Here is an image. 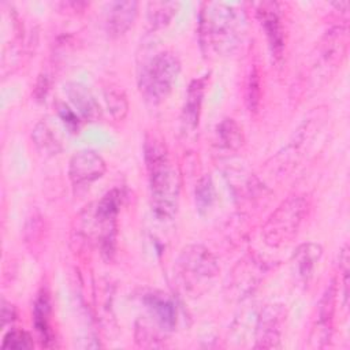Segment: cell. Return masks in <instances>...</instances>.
I'll return each instance as SVG.
<instances>
[{
  "instance_id": "603a6c76",
  "label": "cell",
  "mask_w": 350,
  "mask_h": 350,
  "mask_svg": "<svg viewBox=\"0 0 350 350\" xmlns=\"http://www.w3.org/2000/svg\"><path fill=\"white\" fill-rule=\"evenodd\" d=\"M260 82H258V74L256 70L250 74V83H249V101L250 108H256L258 103V93H260Z\"/></svg>"
},
{
  "instance_id": "8992f818",
  "label": "cell",
  "mask_w": 350,
  "mask_h": 350,
  "mask_svg": "<svg viewBox=\"0 0 350 350\" xmlns=\"http://www.w3.org/2000/svg\"><path fill=\"white\" fill-rule=\"evenodd\" d=\"M107 171L105 160L92 149H83L72 154L68 164V176L72 185H86L100 179Z\"/></svg>"
},
{
  "instance_id": "30bf717a",
  "label": "cell",
  "mask_w": 350,
  "mask_h": 350,
  "mask_svg": "<svg viewBox=\"0 0 350 350\" xmlns=\"http://www.w3.org/2000/svg\"><path fill=\"white\" fill-rule=\"evenodd\" d=\"M206 82H208V75H202V77L194 78L187 88L186 100L182 111V123L185 129H187L189 131L196 130V127L198 126Z\"/></svg>"
},
{
  "instance_id": "3957f363",
  "label": "cell",
  "mask_w": 350,
  "mask_h": 350,
  "mask_svg": "<svg viewBox=\"0 0 350 350\" xmlns=\"http://www.w3.org/2000/svg\"><path fill=\"white\" fill-rule=\"evenodd\" d=\"M180 72V60L171 51L156 52L148 57L138 72V86L144 97L159 104L171 93Z\"/></svg>"
},
{
  "instance_id": "d6986e66",
  "label": "cell",
  "mask_w": 350,
  "mask_h": 350,
  "mask_svg": "<svg viewBox=\"0 0 350 350\" xmlns=\"http://www.w3.org/2000/svg\"><path fill=\"white\" fill-rule=\"evenodd\" d=\"M148 19L153 27H161L167 25L175 15L176 3L153 1L148 4Z\"/></svg>"
},
{
  "instance_id": "7c38bea8",
  "label": "cell",
  "mask_w": 350,
  "mask_h": 350,
  "mask_svg": "<svg viewBox=\"0 0 350 350\" xmlns=\"http://www.w3.org/2000/svg\"><path fill=\"white\" fill-rule=\"evenodd\" d=\"M31 139L37 149L45 154H56L63 148L59 127L56 123L51 122L49 118H45L36 124L31 133Z\"/></svg>"
},
{
  "instance_id": "9a60e30c",
  "label": "cell",
  "mask_w": 350,
  "mask_h": 350,
  "mask_svg": "<svg viewBox=\"0 0 350 350\" xmlns=\"http://www.w3.org/2000/svg\"><path fill=\"white\" fill-rule=\"evenodd\" d=\"M146 308L149 309L150 314L156 319V321L164 329H172L176 324V308L175 304L164 297L163 294H148L144 298Z\"/></svg>"
},
{
  "instance_id": "277c9868",
  "label": "cell",
  "mask_w": 350,
  "mask_h": 350,
  "mask_svg": "<svg viewBox=\"0 0 350 350\" xmlns=\"http://www.w3.org/2000/svg\"><path fill=\"white\" fill-rule=\"evenodd\" d=\"M308 212V201L302 196H290L268 217L262 227L267 245L280 247L294 239Z\"/></svg>"
},
{
  "instance_id": "e0dca14e",
  "label": "cell",
  "mask_w": 350,
  "mask_h": 350,
  "mask_svg": "<svg viewBox=\"0 0 350 350\" xmlns=\"http://www.w3.org/2000/svg\"><path fill=\"white\" fill-rule=\"evenodd\" d=\"M104 97L111 115L118 120L123 119L129 111V103L124 92L118 86L109 85L104 89Z\"/></svg>"
},
{
  "instance_id": "5bb4252c",
  "label": "cell",
  "mask_w": 350,
  "mask_h": 350,
  "mask_svg": "<svg viewBox=\"0 0 350 350\" xmlns=\"http://www.w3.org/2000/svg\"><path fill=\"white\" fill-rule=\"evenodd\" d=\"M321 254H323V247L319 243H313V242L302 243L295 249L291 260L299 279L308 280L312 276Z\"/></svg>"
},
{
  "instance_id": "4fadbf2b",
  "label": "cell",
  "mask_w": 350,
  "mask_h": 350,
  "mask_svg": "<svg viewBox=\"0 0 350 350\" xmlns=\"http://www.w3.org/2000/svg\"><path fill=\"white\" fill-rule=\"evenodd\" d=\"M66 93L74 108L78 109L79 115H82L85 119L93 120L98 116V103L86 86L78 82H68L66 85Z\"/></svg>"
},
{
  "instance_id": "5b68a950",
  "label": "cell",
  "mask_w": 350,
  "mask_h": 350,
  "mask_svg": "<svg viewBox=\"0 0 350 350\" xmlns=\"http://www.w3.org/2000/svg\"><path fill=\"white\" fill-rule=\"evenodd\" d=\"M178 268L185 286H201L213 279L219 272L216 257L202 245L185 247L178 258Z\"/></svg>"
},
{
  "instance_id": "9c48e42d",
  "label": "cell",
  "mask_w": 350,
  "mask_h": 350,
  "mask_svg": "<svg viewBox=\"0 0 350 350\" xmlns=\"http://www.w3.org/2000/svg\"><path fill=\"white\" fill-rule=\"evenodd\" d=\"M276 7L278 4L275 3H261L260 8L257 10V16L261 26L265 30L272 53L276 57H279L283 52L284 38H283V26L280 21V14Z\"/></svg>"
},
{
  "instance_id": "8fae6325",
  "label": "cell",
  "mask_w": 350,
  "mask_h": 350,
  "mask_svg": "<svg viewBox=\"0 0 350 350\" xmlns=\"http://www.w3.org/2000/svg\"><path fill=\"white\" fill-rule=\"evenodd\" d=\"M138 3L134 0L113 1L107 12V30L112 36H120L129 30L137 16Z\"/></svg>"
},
{
  "instance_id": "ffe728a7",
  "label": "cell",
  "mask_w": 350,
  "mask_h": 350,
  "mask_svg": "<svg viewBox=\"0 0 350 350\" xmlns=\"http://www.w3.org/2000/svg\"><path fill=\"white\" fill-rule=\"evenodd\" d=\"M49 301L45 294H41L34 304V325L42 340H51V329H49Z\"/></svg>"
},
{
  "instance_id": "6da1fadb",
  "label": "cell",
  "mask_w": 350,
  "mask_h": 350,
  "mask_svg": "<svg viewBox=\"0 0 350 350\" xmlns=\"http://www.w3.org/2000/svg\"><path fill=\"white\" fill-rule=\"evenodd\" d=\"M145 163L148 170L152 209L160 220H171L178 211L179 176L163 141L156 135L145 142Z\"/></svg>"
},
{
  "instance_id": "44dd1931",
  "label": "cell",
  "mask_w": 350,
  "mask_h": 350,
  "mask_svg": "<svg viewBox=\"0 0 350 350\" xmlns=\"http://www.w3.org/2000/svg\"><path fill=\"white\" fill-rule=\"evenodd\" d=\"M33 346L31 336L26 331L18 328H11L1 342L3 349H31Z\"/></svg>"
},
{
  "instance_id": "7a4b0ae2",
  "label": "cell",
  "mask_w": 350,
  "mask_h": 350,
  "mask_svg": "<svg viewBox=\"0 0 350 350\" xmlns=\"http://www.w3.org/2000/svg\"><path fill=\"white\" fill-rule=\"evenodd\" d=\"M243 25L245 16L237 4L205 3L198 23L201 48L205 53L227 55L238 45Z\"/></svg>"
},
{
  "instance_id": "ac0fdd59",
  "label": "cell",
  "mask_w": 350,
  "mask_h": 350,
  "mask_svg": "<svg viewBox=\"0 0 350 350\" xmlns=\"http://www.w3.org/2000/svg\"><path fill=\"white\" fill-rule=\"evenodd\" d=\"M196 206L200 213H206L215 202V186L209 175H204L194 190Z\"/></svg>"
},
{
  "instance_id": "ba28073f",
  "label": "cell",
  "mask_w": 350,
  "mask_h": 350,
  "mask_svg": "<svg viewBox=\"0 0 350 350\" xmlns=\"http://www.w3.org/2000/svg\"><path fill=\"white\" fill-rule=\"evenodd\" d=\"M335 299H336V284L335 280L327 286L319 306H317V320L310 334V340L313 346L323 347L331 338L332 320L335 313Z\"/></svg>"
},
{
  "instance_id": "2e32d148",
  "label": "cell",
  "mask_w": 350,
  "mask_h": 350,
  "mask_svg": "<svg viewBox=\"0 0 350 350\" xmlns=\"http://www.w3.org/2000/svg\"><path fill=\"white\" fill-rule=\"evenodd\" d=\"M217 138L221 146L227 149H239L243 142V134L242 129L238 126V123L234 119H223L217 124Z\"/></svg>"
},
{
  "instance_id": "52a82bcc",
  "label": "cell",
  "mask_w": 350,
  "mask_h": 350,
  "mask_svg": "<svg viewBox=\"0 0 350 350\" xmlns=\"http://www.w3.org/2000/svg\"><path fill=\"white\" fill-rule=\"evenodd\" d=\"M284 323V309L280 305L265 306L257 320L256 347L275 349L280 343Z\"/></svg>"
},
{
  "instance_id": "7402d4cb",
  "label": "cell",
  "mask_w": 350,
  "mask_h": 350,
  "mask_svg": "<svg viewBox=\"0 0 350 350\" xmlns=\"http://www.w3.org/2000/svg\"><path fill=\"white\" fill-rule=\"evenodd\" d=\"M59 116L64 122L66 127H68L70 130H78V126H79L78 116L66 104H59Z\"/></svg>"
},
{
  "instance_id": "cb8c5ba5",
  "label": "cell",
  "mask_w": 350,
  "mask_h": 350,
  "mask_svg": "<svg viewBox=\"0 0 350 350\" xmlns=\"http://www.w3.org/2000/svg\"><path fill=\"white\" fill-rule=\"evenodd\" d=\"M15 317V309L11 304H7L5 301L1 302V324L5 327L8 321H12Z\"/></svg>"
}]
</instances>
